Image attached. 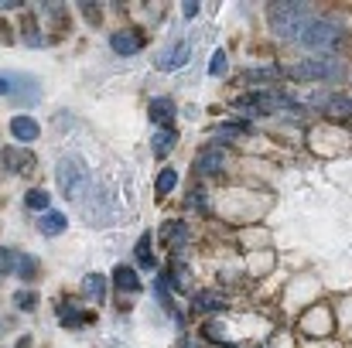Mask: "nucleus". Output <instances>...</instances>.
I'll return each mask as SVG.
<instances>
[{
  "instance_id": "nucleus-1",
  "label": "nucleus",
  "mask_w": 352,
  "mask_h": 348,
  "mask_svg": "<svg viewBox=\"0 0 352 348\" xmlns=\"http://www.w3.org/2000/svg\"><path fill=\"white\" fill-rule=\"evenodd\" d=\"M308 17H315V7L311 3H301V0H277V3H267V24L277 38L284 41H298L301 27L308 24Z\"/></svg>"
},
{
  "instance_id": "nucleus-2",
  "label": "nucleus",
  "mask_w": 352,
  "mask_h": 348,
  "mask_svg": "<svg viewBox=\"0 0 352 348\" xmlns=\"http://www.w3.org/2000/svg\"><path fill=\"white\" fill-rule=\"evenodd\" d=\"M346 41V24L332 14H315L308 17V24L298 34V45L311 48V51H332Z\"/></svg>"
},
{
  "instance_id": "nucleus-3",
  "label": "nucleus",
  "mask_w": 352,
  "mask_h": 348,
  "mask_svg": "<svg viewBox=\"0 0 352 348\" xmlns=\"http://www.w3.org/2000/svg\"><path fill=\"white\" fill-rule=\"evenodd\" d=\"M287 79L294 82H342L346 79V62L336 55H318V58H301L291 69H284Z\"/></svg>"
},
{
  "instance_id": "nucleus-4",
  "label": "nucleus",
  "mask_w": 352,
  "mask_h": 348,
  "mask_svg": "<svg viewBox=\"0 0 352 348\" xmlns=\"http://www.w3.org/2000/svg\"><path fill=\"white\" fill-rule=\"evenodd\" d=\"M55 181H58L62 198H82V192L93 181V174H89V164L79 154H65L58 161V167H55Z\"/></svg>"
},
{
  "instance_id": "nucleus-5",
  "label": "nucleus",
  "mask_w": 352,
  "mask_h": 348,
  "mask_svg": "<svg viewBox=\"0 0 352 348\" xmlns=\"http://www.w3.org/2000/svg\"><path fill=\"white\" fill-rule=\"evenodd\" d=\"M233 106L246 116H274L280 110H294V100L284 93H274V89H253L246 96H236Z\"/></svg>"
},
{
  "instance_id": "nucleus-6",
  "label": "nucleus",
  "mask_w": 352,
  "mask_h": 348,
  "mask_svg": "<svg viewBox=\"0 0 352 348\" xmlns=\"http://www.w3.org/2000/svg\"><path fill=\"white\" fill-rule=\"evenodd\" d=\"M188 58H192V45H188V41H171L168 48L157 51L154 65H157L161 72H178V69L188 65Z\"/></svg>"
},
{
  "instance_id": "nucleus-7",
  "label": "nucleus",
  "mask_w": 352,
  "mask_h": 348,
  "mask_svg": "<svg viewBox=\"0 0 352 348\" xmlns=\"http://www.w3.org/2000/svg\"><path fill=\"white\" fill-rule=\"evenodd\" d=\"M0 164L10 171V174H31L34 171V154L28 147H7L0 154Z\"/></svg>"
},
{
  "instance_id": "nucleus-8",
  "label": "nucleus",
  "mask_w": 352,
  "mask_h": 348,
  "mask_svg": "<svg viewBox=\"0 0 352 348\" xmlns=\"http://www.w3.org/2000/svg\"><path fill=\"white\" fill-rule=\"evenodd\" d=\"M315 106L332 119H352V96L332 93V96H315Z\"/></svg>"
},
{
  "instance_id": "nucleus-9",
  "label": "nucleus",
  "mask_w": 352,
  "mask_h": 348,
  "mask_svg": "<svg viewBox=\"0 0 352 348\" xmlns=\"http://www.w3.org/2000/svg\"><path fill=\"white\" fill-rule=\"evenodd\" d=\"M110 48L117 51V55H137L140 48H144V34L140 31H133V27H126V31H113L110 34Z\"/></svg>"
},
{
  "instance_id": "nucleus-10",
  "label": "nucleus",
  "mask_w": 352,
  "mask_h": 348,
  "mask_svg": "<svg viewBox=\"0 0 352 348\" xmlns=\"http://www.w3.org/2000/svg\"><path fill=\"white\" fill-rule=\"evenodd\" d=\"M195 171L199 174H223L226 171V150L223 147H206L195 157Z\"/></svg>"
},
{
  "instance_id": "nucleus-11",
  "label": "nucleus",
  "mask_w": 352,
  "mask_h": 348,
  "mask_svg": "<svg viewBox=\"0 0 352 348\" xmlns=\"http://www.w3.org/2000/svg\"><path fill=\"white\" fill-rule=\"evenodd\" d=\"M38 133H41V126H38V119L34 116H10V137L17 140V143H34L38 140Z\"/></svg>"
},
{
  "instance_id": "nucleus-12",
  "label": "nucleus",
  "mask_w": 352,
  "mask_h": 348,
  "mask_svg": "<svg viewBox=\"0 0 352 348\" xmlns=\"http://www.w3.org/2000/svg\"><path fill=\"white\" fill-rule=\"evenodd\" d=\"M161 242H164V249H168V253H175V256H178V249L188 242V226H185V222H178V219H168V222H164V229H161Z\"/></svg>"
},
{
  "instance_id": "nucleus-13",
  "label": "nucleus",
  "mask_w": 352,
  "mask_h": 348,
  "mask_svg": "<svg viewBox=\"0 0 352 348\" xmlns=\"http://www.w3.org/2000/svg\"><path fill=\"white\" fill-rule=\"evenodd\" d=\"M223 308H230V301L216 290H199L192 297V311H199V314H212V311H223Z\"/></svg>"
},
{
  "instance_id": "nucleus-14",
  "label": "nucleus",
  "mask_w": 352,
  "mask_h": 348,
  "mask_svg": "<svg viewBox=\"0 0 352 348\" xmlns=\"http://www.w3.org/2000/svg\"><path fill=\"white\" fill-rule=\"evenodd\" d=\"M147 116H151V119H154L161 130H171V119H175V103H171L168 96H157V100H151Z\"/></svg>"
},
{
  "instance_id": "nucleus-15",
  "label": "nucleus",
  "mask_w": 352,
  "mask_h": 348,
  "mask_svg": "<svg viewBox=\"0 0 352 348\" xmlns=\"http://www.w3.org/2000/svg\"><path fill=\"white\" fill-rule=\"evenodd\" d=\"M175 143H178V130H175V126H171V130H157V133L151 137V150H154V157H168Z\"/></svg>"
},
{
  "instance_id": "nucleus-16",
  "label": "nucleus",
  "mask_w": 352,
  "mask_h": 348,
  "mask_svg": "<svg viewBox=\"0 0 352 348\" xmlns=\"http://www.w3.org/2000/svg\"><path fill=\"white\" fill-rule=\"evenodd\" d=\"M133 256H137V266H144V270L154 266V235L151 232H140V239L133 246Z\"/></svg>"
},
{
  "instance_id": "nucleus-17",
  "label": "nucleus",
  "mask_w": 352,
  "mask_h": 348,
  "mask_svg": "<svg viewBox=\"0 0 352 348\" xmlns=\"http://www.w3.org/2000/svg\"><path fill=\"white\" fill-rule=\"evenodd\" d=\"M82 294H86L89 301L103 304V301H107V277H103V273H89V277L82 280Z\"/></svg>"
},
{
  "instance_id": "nucleus-18",
  "label": "nucleus",
  "mask_w": 352,
  "mask_h": 348,
  "mask_svg": "<svg viewBox=\"0 0 352 348\" xmlns=\"http://www.w3.org/2000/svg\"><path fill=\"white\" fill-rule=\"evenodd\" d=\"M58 321L65 325V328H82L86 321H89V314H82L76 304H69V301H62L58 304Z\"/></svg>"
},
{
  "instance_id": "nucleus-19",
  "label": "nucleus",
  "mask_w": 352,
  "mask_h": 348,
  "mask_svg": "<svg viewBox=\"0 0 352 348\" xmlns=\"http://www.w3.org/2000/svg\"><path fill=\"white\" fill-rule=\"evenodd\" d=\"M113 283H117L120 290H126V294H137V290H140L137 270H133V266H123V263H120L117 270H113Z\"/></svg>"
},
{
  "instance_id": "nucleus-20",
  "label": "nucleus",
  "mask_w": 352,
  "mask_h": 348,
  "mask_svg": "<svg viewBox=\"0 0 352 348\" xmlns=\"http://www.w3.org/2000/svg\"><path fill=\"white\" fill-rule=\"evenodd\" d=\"M14 273H17L21 280H34V273H38V263H34V256H31V253H21V249H14Z\"/></svg>"
},
{
  "instance_id": "nucleus-21",
  "label": "nucleus",
  "mask_w": 352,
  "mask_h": 348,
  "mask_svg": "<svg viewBox=\"0 0 352 348\" xmlns=\"http://www.w3.org/2000/svg\"><path fill=\"white\" fill-rule=\"evenodd\" d=\"M65 216H58V212H45L41 219H38V232L41 235H62L65 232Z\"/></svg>"
},
{
  "instance_id": "nucleus-22",
  "label": "nucleus",
  "mask_w": 352,
  "mask_h": 348,
  "mask_svg": "<svg viewBox=\"0 0 352 348\" xmlns=\"http://www.w3.org/2000/svg\"><path fill=\"white\" fill-rule=\"evenodd\" d=\"M284 76V69H277V65H260V69H246L243 72V82H274V79H280Z\"/></svg>"
},
{
  "instance_id": "nucleus-23",
  "label": "nucleus",
  "mask_w": 352,
  "mask_h": 348,
  "mask_svg": "<svg viewBox=\"0 0 352 348\" xmlns=\"http://www.w3.org/2000/svg\"><path fill=\"white\" fill-rule=\"evenodd\" d=\"M175 185H178V171H175V167H164V171L157 174V185H154V192H157V198H164V195H171V192H175Z\"/></svg>"
},
{
  "instance_id": "nucleus-24",
  "label": "nucleus",
  "mask_w": 352,
  "mask_h": 348,
  "mask_svg": "<svg viewBox=\"0 0 352 348\" xmlns=\"http://www.w3.org/2000/svg\"><path fill=\"white\" fill-rule=\"evenodd\" d=\"M24 205L45 216V212H48V205H52V198H48V192H45V188H31V192L24 195Z\"/></svg>"
},
{
  "instance_id": "nucleus-25",
  "label": "nucleus",
  "mask_w": 352,
  "mask_h": 348,
  "mask_svg": "<svg viewBox=\"0 0 352 348\" xmlns=\"http://www.w3.org/2000/svg\"><path fill=\"white\" fill-rule=\"evenodd\" d=\"M154 294H157V304H161L164 311H171V314H175V301H171V290H168V283H164V273L154 280Z\"/></svg>"
},
{
  "instance_id": "nucleus-26",
  "label": "nucleus",
  "mask_w": 352,
  "mask_h": 348,
  "mask_svg": "<svg viewBox=\"0 0 352 348\" xmlns=\"http://www.w3.org/2000/svg\"><path fill=\"white\" fill-rule=\"evenodd\" d=\"M226 69H230V62H226V51L219 48V51H212V65H209V76H226Z\"/></svg>"
},
{
  "instance_id": "nucleus-27",
  "label": "nucleus",
  "mask_w": 352,
  "mask_h": 348,
  "mask_svg": "<svg viewBox=\"0 0 352 348\" xmlns=\"http://www.w3.org/2000/svg\"><path fill=\"white\" fill-rule=\"evenodd\" d=\"M188 205L199 209V212H206V209H209V195H206L202 188H192V192H188Z\"/></svg>"
},
{
  "instance_id": "nucleus-28",
  "label": "nucleus",
  "mask_w": 352,
  "mask_h": 348,
  "mask_svg": "<svg viewBox=\"0 0 352 348\" xmlns=\"http://www.w3.org/2000/svg\"><path fill=\"white\" fill-rule=\"evenodd\" d=\"M7 273H14V249L0 246V277H7Z\"/></svg>"
},
{
  "instance_id": "nucleus-29",
  "label": "nucleus",
  "mask_w": 352,
  "mask_h": 348,
  "mask_svg": "<svg viewBox=\"0 0 352 348\" xmlns=\"http://www.w3.org/2000/svg\"><path fill=\"white\" fill-rule=\"evenodd\" d=\"M14 308L31 311V308H34V294H31V290H17V294H14Z\"/></svg>"
},
{
  "instance_id": "nucleus-30",
  "label": "nucleus",
  "mask_w": 352,
  "mask_h": 348,
  "mask_svg": "<svg viewBox=\"0 0 352 348\" xmlns=\"http://www.w3.org/2000/svg\"><path fill=\"white\" fill-rule=\"evenodd\" d=\"M79 7H82V17H86L89 24H100V21H103V10H100L96 3H79Z\"/></svg>"
},
{
  "instance_id": "nucleus-31",
  "label": "nucleus",
  "mask_w": 352,
  "mask_h": 348,
  "mask_svg": "<svg viewBox=\"0 0 352 348\" xmlns=\"http://www.w3.org/2000/svg\"><path fill=\"white\" fill-rule=\"evenodd\" d=\"M199 7H202V3H195V0H185V3H182V14H185V17H195V14H199Z\"/></svg>"
},
{
  "instance_id": "nucleus-32",
  "label": "nucleus",
  "mask_w": 352,
  "mask_h": 348,
  "mask_svg": "<svg viewBox=\"0 0 352 348\" xmlns=\"http://www.w3.org/2000/svg\"><path fill=\"white\" fill-rule=\"evenodd\" d=\"M17 7H24V3L21 0H14V3L10 0H0V10H17Z\"/></svg>"
},
{
  "instance_id": "nucleus-33",
  "label": "nucleus",
  "mask_w": 352,
  "mask_h": 348,
  "mask_svg": "<svg viewBox=\"0 0 352 348\" xmlns=\"http://www.w3.org/2000/svg\"><path fill=\"white\" fill-rule=\"evenodd\" d=\"M3 93H10V79H7V76H0V96H3Z\"/></svg>"
},
{
  "instance_id": "nucleus-34",
  "label": "nucleus",
  "mask_w": 352,
  "mask_h": 348,
  "mask_svg": "<svg viewBox=\"0 0 352 348\" xmlns=\"http://www.w3.org/2000/svg\"><path fill=\"white\" fill-rule=\"evenodd\" d=\"M182 348H199V345H192V342H182Z\"/></svg>"
}]
</instances>
